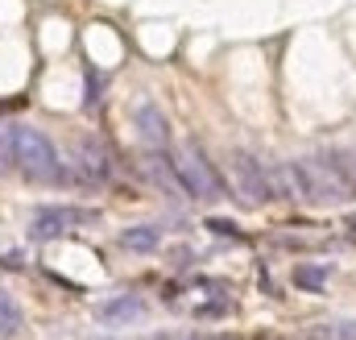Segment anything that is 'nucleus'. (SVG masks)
<instances>
[{"label":"nucleus","instance_id":"obj_1","mask_svg":"<svg viewBox=\"0 0 356 340\" xmlns=\"http://www.w3.org/2000/svg\"><path fill=\"white\" fill-rule=\"evenodd\" d=\"M4 150H8V158L21 167V174L33 178V183H58V178H63V162H58L54 141H50L42 129H33V125H13V129H4Z\"/></svg>","mask_w":356,"mask_h":340},{"label":"nucleus","instance_id":"obj_2","mask_svg":"<svg viewBox=\"0 0 356 340\" xmlns=\"http://www.w3.org/2000/svg\"><path fill=\"white\" fill-rule=\"evenodd\" d=\"M170 162H175L178 178H182V187H186L191 199H199V203H216V199L224 195V183H220L216 167L207 162V154L199 150V141H182Z\"/></svg>","mask_w":356,"mask_h":340},{"label":"nucleus","instance_id":"obj_3","mask_svg":"<svg viewBox=\"0 0 356 340\" xmlns=\"http://www.w3.org/2000/svg\"><path fill=\"white\" fill-rule=\"evenodd\" d=\"M228 174H232V195L245 203V208H261L269 199V183H266V167L245 154V150H232L228 158Z\"/></svg>","mask_w":356,"mask_h":340},{"label":"nucleus","instance_id":"obj_4","mask_svg":"<svg viewBox=\"0 0 356 340\" xmlns=\"http://www.w3.org/2000/svg\"><path fill=\"white\" fill-rule=\"evenodd\" d=\"M79 224H91V212H79V208H42L29 224V233L38 241H54V237H67L71 229Z\"/></svg>","mask_w":356,"mask_h":340},{"label":"nucleus","instance_id":"obj_5","mask_svg":"<svg viewBox=\"0 0 356 340\" xmlns=\"http://www.w3.org/2000/svg\"><path fill=\"white\" fill-rule=\"evenodd\" d=\"M133 125H137V137L145 141V150H166L170 146V125H166V116L154 100L133 104Z\"/></svg>","mask_w":356,"mask_h":340},{"label":"nucleus","instance_id":"obj_6","mask_svg":"<svg viewBox=\"0 0 356 340\" xmlns=\"http://www.w3.org/2000/svg\"><path fill=\"white\" fill-rule=\"evenodd\" d=\"M145 178L154 183V187H162L170 199H191L186 195V187H182V178H178V170H175V162L162 154V150H145Z\"/></svg>","mask_w":356,"mask_h":340},{"label":"nucleus","instance_id":"obj_7","mask_svg":"<svg viewBox=\"0 0 356 340\" xmlns=\"http://www.w3.org/2000/svg\"><path fill=\"white\" fill-rule=\"evenodd\" d=\"M99 324H108V328H124V324H137L141 316H145V299H137V295H116V299H108V303H99Z\"/></svg>","mask_w":356,"mask_h":340},{"label":"nucleus","instance_id":"obj_8","mask_svg":"<svg viewBox=\"0 0 356 340\" xmlns=\"http://www.w3.org/2000/svg\"><path fill=\"white\" fill-rule=\"evenodd\" d=\"M158 245H162V237L149 224H137V229H124L120 233V249H129V254H154Z\"/></svg>","mask_w":356,"mask_h":340},{"label":"nucleus","instance_id":"obj_9","mask_svg":"<svg viewBox=\"0 0 356 340\" xmlns=\"http://www.w3.org/2000/svg\"><path fill=\"white\" fill-rule=\"evenodd\" d=\"M294 282L302 291H323L327 286V265H298L294 270Z\"/></svg>","mask_w":356,"mask_h":340},{"label":"nucleus","instance_id":"obj_10","mask_svg":"<svg viewBox=\"0 0 356 340\" xmlns=\"http://www.w3.org/2000/svg\"><path fill=\"white\" fill-rule=\"evenodd\" d=\"M0 337H21V311L8 295H0Z\"/></svg>","mask_w":356,"mask_h":340},{"label":"nucleus","instance_id":"obj_11","mask_svg":"<svg viewBox=\"0 0 356 340\" xmlns=\"http://www.w3.org/2000/svg\"><path fill=\"white\" fill-rule=\"evenodd\" d=\"M336 340H356V320H340L336 324Z\"/></svg>","mask_w":356,"mask_h":340},{"label":"nucleus","instance_id":"obj_12","mask_svg":"<svg viewBox=\"0 0 356 340\" xmlns=\"http://www.w3.org/2000/svg\"><path fill=\"white\" fill-rule=\"evenodd\" d=\"M207 229L220 233V237H236V224H228V220H207Z\"/></svg>","mask_w":356,"mask_h":340},{"label":"nucleus","instance_id":"obj_13","mask_svg":"<svg viewBox=\"0 0 356 340\" xmlns=\"http://www.w3.org/2000/svg\"><path fill=\"white\" fill-rule=\"evenodd\" d=\"M348 229H353V233H356V216H353V220H348Z\"/></svg>","mask_w":356,"mask_h":340},{"label":"nucleus","instance_id":"obj_14","mask_svg":"<svg viewBox=\"0 0 356 340\" xmlns=\"http://www.w3.org/2000/svg\"><path fill=\"white\" fill-rule=\"evenodd\" d=\"M216 340H236V337H216Z\"/></svg>","mask_w":356,"mask_h":340}]
</instances>
